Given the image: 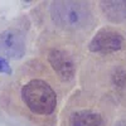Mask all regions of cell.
<instances>
[{
  "label": "cell",
  "mask_w": 126,
  "mask_h": 126,
  "mask_svg": "<svg viewBox=\"0 0 126 126\" xmlns=\"http://www.w3.org/2000/svg\"><path fill=\"white\" fill-rule=\"evenodd\" d=\"M22 97L28 109L37 115H49L56 110V92L42 79H32L24 85Z\"/></svg>",
  "instance_id": "cell-1"
},
{
  "label": "cell",
  "mask_w": 126,
  "mask_h": 126,
  "mask_svg": "<svg viewBox=\"0 0 126 126\" xmlns=\"http://www.w3.org/2000/svg\"><path fill=\"white\" fill-rule=\"evenodd\" d=\"M54 23L67 29H83L91 23L87 4L78 1H56L50 6Z\"/></svg>",
  "instance_id": "cell-2"
},
{
  "label": "cell",
  "mask_w": 126,
  "mask_h": 126,
  "mask_svg": "<svg viewBox=\"0 0 126 126\" xmlns=\"http://www.w3.org/2000/svg\"><path fill=\"white\" fill-rule=\"evenodd\" d=\"M124 38L120 33L111 29H102L90 42V50L94 53L109 54L121 49Z\"/></svg>",
  "instance_id": "cell-3"
},
{
  "label": "cell",
  "mask_w": 126,
  "mask_h": 126,
  "mask_svg": "<svg viewBox=\"0 0 126 126\" xmlns=\"http://www.w3.org/2000/svg\"><path fill=\"white\" fill-rule=\"evenodd\" d=\"M25 42L19 30L9 29L0 34V57L19 59L24 56Z\"/></svg>",
  "instance_id": "cell-4"
},
{
  "label": "cell",
  "mask_w": 126,
  "mask_h": 126,
  "mask_svg": "<svg viewBox=\"0 0 126 126\" xmlns=\"http://www.w3.org/2000/svg\"><path fill=\"white\" fill-rule=\"evenodd\" d=\"M48 59H49V63L52 64V68L58 73V76L62 79L68 81L73 77V75H75V66H73V62L67 53L59 49H52L49 52Z\"/></svg>",
  "instance_id": "cell-5"
},
{
  "label": "cell",
  "mask_w": 126,
  "mask_h": 126,
  "mask_svg": "<svg viewBox=\"0 0 126 126\" xmlns=\"http://www.w3.org/2000/svg\"><path fill=\"white\" fill-rule=\"evenodd\" d=\"M101 9L105 16L113 23L126 20V1H101Z\"/></svg>",
  "instance_id": "cell-6"
},
{
  "label": "cell",
  "mask_w": 126,
  "mask_h": 126,
  "mask_svg": "<svg viewBox=\"0 0 126 126\" xmlns=\"http://www.w3.org/2000/svg\"><path fill=\"white\" fill-rule=\"evenodd\" d=\"M71 126H103L101 115L90 110H82L72 113Z\"/></svg>",
  "instance_id": "cell-7"
},
{
  "label": "cell",
  "mask_w": 126,
  "mask_h": 126,
  "mask_svg": "<svg viewBox=\"0 0 126 126\" xmlns=\"http://www.w3.org/2000/svg\"><path fill=\"white\" fill-rule=\"evenodd\" d=\"M113 79H115V83H116L117 86H120V87H124L126 85V75L122 71H121V75H119V71L115 73Z\"/></svg>",
  "instance_id": "cell-8"
},
{
  "label": "cell",
  "mask_w": 126,
  "mask_h": 126,
  "mask_svg": "<svg viewBox=\"0 0 126 126\" xmlns=\"http://www.w3.org/2000/svg\"><path fill=\"white\" fill-rule=\"evenodd\" d=\"M0 73H6V75L12 73V68H10L8 61L4 57H0Z\"/></svg>",
  "instance_id": "cell-9"
},
{
  "label": "cell",
  "mask_w": 126,
  "mask_h": 126,
  "mask_svg": "<svg viewBox=\"0 0 126 126\" xmlns=\"http://www.w3.org/2000/svg\"><path fill=\"white\" fill-rule=\"evenodd\" d=\"M115 126H126V121L125 120H120V121H117L116 124H115Z\"/></svg>",
  "instance_id": "cell-10"
}]
</instances>
